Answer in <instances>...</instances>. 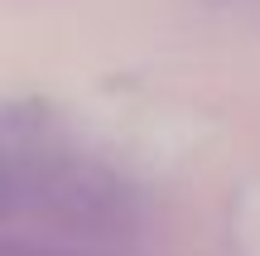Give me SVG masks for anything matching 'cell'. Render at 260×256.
I'll return each mask as SVG.
<instances>
[{
  "label": "cell",
  "mask_w": 260,
  "mask_h": 256,
  "mask_svg": "<svg viewBox=\"0 0 260 256\" xmlns=\"http://www.w3.org/2000/svg\"><path fill=\"white\" fill-rule=\"evenodd\" d=\"M0 251L5 256H125L135 213L111 174L73 155L34 164L29 174L0 169Z\"/></svg>",
  "instance_id": "1"
}]
</instances>
